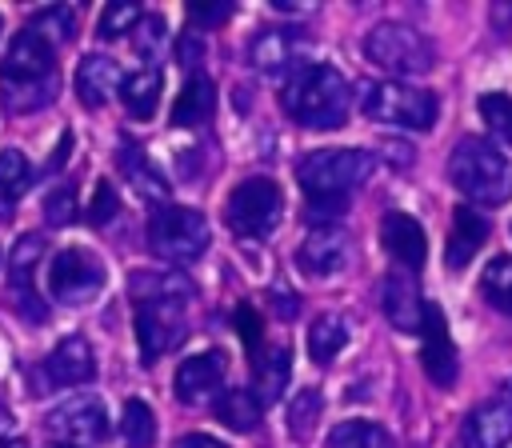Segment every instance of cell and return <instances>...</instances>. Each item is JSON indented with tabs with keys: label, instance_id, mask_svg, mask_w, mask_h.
<instances>
[{
	"label": "cell",
	"instance_id": "3957f363",
	"mask_svg": "<svg viewBox=\"0 0 512 448\" xmlns=\"http://www.w3.org/2000/svg\"><path fill=\"white\" fill-rule=\"evenodd\" d=\"M448 180L456 184V192H464V200H476L488 208H500L512 196V164L496 152V144L480 136L456 140L448 156Z\"/></svg>",
	"mask_w": 512,
	"mask_h": 448
},
{
	"label": "cell",
	"instance_id": "ffe728a7",
	"mask_svg": "<svg viewBox=\"0 0 512 448\" xmlns=\"http://www.w3.org/2000/svg\"><path fill=\"white\" fill-rule=\"evenodd\" d=\"M40 260H44V236H40V232L20 236L16 248H12V256H8V284H12V296H16L32 316H40L36 296H32V276H36Z\"/></svg>",
	"mask_w": 512,
	"mask_h": 448
},
{
	"label": "cell",
	"instance_id": "7bdbcfd3",
	"mask_svg": "<svg viewBox=\"0 0 512 448\" xmlns=\"http://www.w3.org/2000/svg\"><path fill=\"white\" fill-rule=\"evenodd\" d=\"M176 448H228V444H220V440L208 436V432H188V436L176 440Z\"/></svg>",
	"mask_w": 512,
	"mask_h": 448
},
{
	"label": "cell",
	"instance_id": "60d3db41",
	"mask_svg": "<svg viewBox=\"0 0 512 448\" xmlns=\"http://www.w3.org/2000/svg\"><path fill=\"white\" fill-rule=\"evenodd\" d=\"M232 324H236V332H240V340L252 348V352H260V336H264V320L256 316V308L252 304H240L236 312H232Z\"/></svg>",
	"mask_w": 512,
	"mask_h": 448
},
{
	"label": "cell",
	"instance_id": "7dc6e473",
	"mask_svg": "<svg viewBox=\"0 0 512 448\" xmlns=\"http://www.w3.org/2000/svg\"><path fill=\"white\" fill-rule=\"evenodd\" d=\"M4 428H8V408L0 404V432H4Z\"/></svg>",
	"mask_w": 512,
	"mask_h": 448
},
{
	"label": "cell",
	"instance_id": "5bb4252c",
	"mask_svg": "<svg viewBox=\"0 0 512 448\" xmlns=\"http://www.w3.org/2000/svg\"><path fill=\"white\" fill-rule=\"evenodd\" d=\"M348 252H352L348 232L336 228V224H324V228H312V232L300 240V248H296V268L308 272V276H332V272H340V268L348 264Z\"/></svg>",
	"mask_w": 512,
	"mask_h": 448
},
{
	"label": "cell",
	"instance_id": "b9f144b4",
	"mask_svg": "<svg viewBox=\"0 0 512 448\" xmlns=\"http://www.w3.org/2000/svg\"><path fill=\"white\" fill-rule=\"evenodd\" d=\"M188 16L196 20V24H224L228 16H232V4L228 0H192L188 4Z\"/></svg>",
	"mask_w": 512,
	"mask_h": 448
},
{
	"label": "cell",
	"instance_id": "52a82bcc",
	"mask_svg": "<svg viewBox=\"0 0 512 448\" xmlns=\"http://www.w3.org/2000/svg\"><path fill=\"white\" fill-rule=\"evenodd\" d=\"M284 216V192L276 180L268 176H248L232 188L228 204H224V220L236 236H248V240H264L276 232Z\"/></svg>",
	"mask_w": 512,
	"mask_h": 448
},
{
	"label": "cell",
	"instance_id": "f1b7e54d",
	"mask_svg": "<svg viewBox=\"0 0 512 448\" xmlns=\"http://www.w3.org/2000/svg\"><path fill=\"white\" fill-rule=\"evenodd\" d=\"M288 372H292V356L288 348H260L256 352V384H260V400H280L284 396V384H288Z\"/></svg>",
	"mask_w": 512,
	"mask_h": 448
},
{
	"label": "cell",
	"instance_id": "74e56055",
	"mask_svg": "<svg viewBox=\"0 0 512 448\" xmlns=\"http://www.w3.org/2000/svg\"><path fill=\"white\" fill-rule=\"evenodd\" d=\"M44 220H48L52 228H68V224L76 220V192H72L68 184H60V188H52V192L44 196Z\"/></svg>",
	"mask_w": 512,
	"mask_h": 448
},
{
	"label": "cell",
	"instance_id": "8992f818",
	"mask_svg": "<svg viewBox=\"0 0 512 448\" xmlns=\"http://www.w3.org/2000/svg\"><path fill=\"white\" fill-rule=\"evenodd\" d=\"M364 56L376 68H384V72H392L400 80L404 76H420V72H428L436 64V48L428 44V36H420L416 28L396 24V20H384L364 36Z\"/></svg>",
	"mask_w": 512,
	"mask_h": 448
},
{
	"label": "cell",
	"instance_id": "f546056e",
	"mask_svg": "<svg viewBox=\"0 0 512 448\" xmlns=\"http://www.w3.org/2000/svg\"><path fill=\"white\" fill-rule=\"evenodd\" d=\"M120 436H124V448H152V444H156V412H152L140 396L124 400Z\"/></svg>",
	"mask_w": 512,
	"mask_h": 448
},
{
	"label": "cell",
	"instance_id": "44dd1931",
	"mask_svg": "<svg viewBox=\"0 0 512 448\" xmlns=\"http://www.w3.org/2000/svg\"><path fill=\"white\" fill-rule=\"evenodd\" d=\"M292 60H296V36H292V28H264L248 44V64L256 72H264V76L288 72Z\"/></svg>",
	"mask_w": 512,
	"mask_h": 448
},
{
	"label": "cell",
	"instance_id": "7a4b0ae2",
	"mask_svg": "<svg viewBox=\"0 0 512 448\" xmlns=\"http://www.w3.org/2000/svg\"><path fill=\"white\" fill-rule=\"evenodd\" d=\"M352 92L332 64H296L284 84V112L304 128H340L348 120Z\"/></svg>",
	"mask_w": 512,
	"mask_h": 448
},
{
	"label": "cell",
	"instance_id": "d6a6232c",
	"mask_svg": "<svg viewBox=\"0 0 512 448\" xmlns=\"http://www.w3.org/2000/svg\"><path fill=\"white\" fill-rule=\"evenodd\" d=\"M480 292L492 308L512 316V256H492L480 272Z\"/></svg>",
	"mask_w": 512,
	"mask_h": 448
},
{
	"label": "cell",
	"instance_id": "4fadbf2b",
	"mask_svg": "<svg viewBox=\"0 0 512 448\" xmlns=\"http://www.w3.org/2000/svg\"><path fill=\"white\" fill-rule=\"evenodd\" d=\"M224 372H228V360L224 352H196L188 360H180L176 368V380H172V392L180 404H208L220 396V384H224Z\"/></svg>",
	"mask_w": 512,
	"mask_h": 448
},
{
	"label": "cell",
	"instance_id": "ee69618b",
	"mask_svg": "<svg viewBox=\"0 0 512 448\" xmlns=\"http://www.w3.org/2000/svg\"><path fill=\"white\" fill-rule=\"evenodd\" d=\"M68 148H72V136L64 132V136H60V144H56V152H52V160H48V168H52V172H56V168H64V156H68Z\"/></svg>",
	"mask_w": 512,
	"mask_h": 448
},
{
	"label": "cell",
	"instance_id": "484cf974",
	"mask_svg": "<svg viewBox=\"0 0 512 448\" xmlns=\"http://www.w3.org/2000/svg\"><path fill=\"white\" fill-rule=\"evenodd\" d=\"M128 288L140 304H152V300H188L192 296V280L180 276V272H132L128 276Z\"/></svg>",
	"mask_w": 512,
	"mask_h": 448
},
{
	"label": "cell",
	"instance_id": "ab89813d",
	"mask_svg": "<svg viewBox=\"0 0 512 448\" xmlns=\"http://www.w3.org/2000/svg\"><path fill=\"white\" fill-rule=\"evenodd\" d=\"M164 40H168L164 20H160V16H144L140 28H136V52H140L144 60H152V56L164 48Z\"/></svg>",
	"mask_w": 512,
	"mask_h": 448
},
{
	"label": "cell",
	"instance_id": "4dcf8cb0",
	"mask_svg": "<svg viewBox=\"0 0 512 448\" xmlns=\"http://www.w3.org/2000/svg\"><path fill=\"white\" fill-rule=\"evenodd\" d=\"M32 184V164L20 148H4L0 152V208H12Z\"/></svg>",
	"mask_w": 512,
	"mask_h": 448
},
{
	"label": "cell",
	"instance_id": "4316f807",
	"mask_svg": "<svg viewBox=\"0 0 512 448\" xmlns=\"http://www.w3.org/2000/svg\"><path fill=\"white\" fill-rule=\"evenodd\" d=\"M260 416H264V400L248 388H232L216 400V420L232 432H252L260 424Z\"/></svg>",
	"mask_w": 512,
	"mask_h": 448
},
{
	"label": "cell",
	"instance_id": "d4e9b609",
	"mask_svg": "<svg viewBox=\"0 0 512 448\" xmlns=\"http://www.w3.org/2000/svg\"><path fill=\"white\" fill-rule=\"evenodd\" d=\"M160 68H140V72H132L128 80H124V88H120V100H124V108H128V116L132 120H152V112H156V104H160Z\"/></svg>",
	"mask_w": 512,
	"mask_h": 448
},
{
	"label": "cell",
	"instance_id": "836d02e7",
	"mask_svg": "<svg viewBox=\"0 0 512 448\" xmlns=\"http://www.w3.org/2000/svg\"><path fill=\"white\" fill-rule=\"evenodd\" d=\"M328 448H392V436L372 420H344L328 432Z\"/></svg>",
	"mask_w": 512,
	"mask_h": 448
},
{
	"label": "cell",
	"instance_id": "cb8c5ba5",
	"mask_svg": "<svg viewBox=\"0 0 512 448\" xmlns=\"http://www.w3.org/2000/svg\"><path fill=\"white\" fill-rule=\"evenodd\" d=\"M120 168H124V176H128V184L136 188L140 200L160 204V200L168 196V180H164V172H160V168L152 164V156L140 152L136 144H124V152H120Z\"/></svg>",
	"mask_w": 512,
	"mask_h": 448
},
{
	"label": "cell",
	"instance_id": "bcb514c9",
	"mask_svg": "<svg viewBox=\"0 0 512 448\" xmlns=\"http://www.w3.org/2000/svg\"><path fill=\"white\" fill-rule=\"evenodd\" d=\"M0 448H28L24 440H0Z\"/></svg>",
	"mask_w": 512,
	"mask_h": 448
},
{
	"label": "cell",
	"instance_id": "2e32d148",
	"mask_svg": "<svg viewBox=\"0 0 512 448\" xmlns=\"http://www.w3.org/2000/svg\"><path fill=\"white\" fill-rule=\"evenodd\" d=\"M92 372H96V356L84 336H64L44 360V376L52 384H88Z\"/></svg>",
	"mask_w": 512,
	"mask_h": 448
},
{
	"label": "cell",
	"instance_id": "9c48e42d",
	"mask_svg": "<svg viewBox=\"0 0 512 448\" xmlns=\"http://www.w3.org/2000/svg\"><path fill=\"white\" fill-rule=\"evenodd\" d=\"M104 288V264L92 248H64L52 256L48 264V292L68 304V308H80L88 300H96Z\"/></svg>",
	"mask_w": 512,
	"mask_h": 448
},
{
	"label": "cell",
	"instance_id": "7c38bea8",
	"mask_svg": "<svg viewBox=\"0 0 512 448\" xmlns=\"http://www.w3.org/2000/svg\"><path fill=\"white\" fill-rule=\"evenodd\" d=\"M420 364L428 372L432 384L440 388H452L456 384V372H460V356H456V344L448 336V320L440 312V304H424V320H420Z\"/></svg>",
	"mask_w": 512,
	"mask_h": 448
},
{
	"label": "cell",
	"instance_id": "d590c367",
	"mask_svg": "<svg viewBox=\"0 0 512 448\" xmlns=\"http://www.w3.org/2000/svg\"><path fill=\"white\" fill-rule=\"evenodd\" d=\"M480 120H484L504 144H512V96H504V92H484V96H480Z\"/></svg>",
	"mask_w": 512,
	"mask_h": 448
},
{
	"label": "cell",
	"instance_id": "d6986e66",
	"mask_svg": "<svg viewBox=\"0 0 512 448\" xmlns=\"http://www.w3.org/2000/svg\"><path fill=\"white\" fill-rule=\"evenodd\" d=\"M484 240H488V220L480 212H472V208L460 204L452 212V232H448V244H444V264L452 272H460L484 248Z\"/></svg>",
	"mask_w": 512,
	"mask_h": 448
},
{
	"label": "cell",
	"instance_id": "1f68e13d",
	"mask_svg": "<svg viewBox=\"0 0 512 448\" xmlns=\"http://www.w3.org/2000/svg\"><path fill=\"white\" fill-rule=\"evenodd\" d=\"M28 28H32L40 40H48V44H68V40L76 36V8H72V4H48V8H36Z\"/></svg>",
	"mask_w": 512,
	"mask_h": 448
},
{
	"label": "cell",
	"instance_id": "8d00e7d4",
	"mask_svg": "<svg viewBox=\"0 0 512 448\" xmlns=\"http://www.w3.org/2000/svg\"><path fill=\"white\" fill-rule=\"evenodd\" d=\"M316 416H320V392L316 388H304L292 400V408H288V432L292 436H308L312 424H316Z\"/></svg>",
	"mask_w": 512,
	"mask_h": 448
},
{
	"label": "cell",
	"instance_id": "f35d334b",
	"mask_svg": "<svg viewBox=\"0 0 512 448\" xmlns=\"http://www.w3.org/2000/svg\"><path fill=\"white\" fill-rule=\"evenodd\" d=\"M116 212H120V196H116V188H112L108 180H96V192H92V204H88L84 220L100 228V224H108Z\"/></svg>",
	"mask_w": 512,
	"mask_h": 448
},
{
	"label": "cell",
	"instance_id": "83f0119b",
	"mask_svg": "<svg viewBox=\"0 0 512 448\" xmlns=\"http://www.w3.org/2000/svg\"><path fill=\"white\" fill-rule=\"evenodd\" d=\"M344 344H348V324H344V316L324 312V316L312 320V328H308V352H312L316 364L336 360V356L344 352Z\"/></svg>",
	"mask_w": 512,
	"mask_h": 448
},
{
	"label": "cell",
	"instance_id": "6da1fadb",
	"mask_svg": "<svg viewBox=\"0 0 512 448\" xmlns=\"http://www.w3.org/2000/svg\"><path fill=\"white\" fill-rule=\"evenodd\" d=\"M56 56L52 44L40 40L32 28L16 32V40L4 52L0 64V100L8 112H36L44 104H52L56 96Z\"/></svg>",
	"mask_w": 512,
	"mask_h": 448
},
{
	"label": "cell",
	"instance_id": "277c9868",
	"mask_svg": "<svg viewBox=\"0 0 512 448\" xmlns=\"http://www.w3.org/2000/svg\"><path fill=\"white\" fill-rule=\"evenodd\" d=\"M372 164L364 148H316L296 164V180L308 200H344L348 188L372 176Z\"/></svg>",
	"mask_w": 512,
	"mask_h": 448
},
{
	"label": "cell",
	"instance_id": "30bf717a",
	"mask_svg": "<svg viewBox=\"0 0 512 448\" xmlns=\"http://www.w3.org/2000/svg\"><path fill=\"white\" fill-rule=\"evenodd\" d=\"M188 332L184 320V300H152L136 308V340H140V360L156 364L168 348H176Z\"/></svg>",
	"mask_w": 512,
	"mask_h": 448
},
{
	"label": "cell",
	"instance_id": "f6af8a7d",
	"mask_svg": "<svg viewBox=\"0 0 512 448\" xmlns=\"http://www.w3.org/2000/svg\"><path fill=\"white\" fill-rule=\"evenodd\" d=\"M492 20H496V28L504 32V28H508V20H512V8H504V4H496V8H492Z\"/></svg>",
	"mask_w": 512,
	"mask_h": 448
},
{
	"label": "cell",
	"instance_id": "5b68a950",
	"mask_svg": "<svg viewBox=\"0 0 512 448\" xmlns=\"http://www.w3.org/2000/svg\"><path fill=\"white\" fill-rule=\"evenodd\" d=\"M360 108L368 120H380V124H396V128H412V132H424L436 124V96L424 92V88H412L404 80H376V84H364L360 92Z\"/></svg>",
	"mask_w": 512,
	"mask_h": 448
},
{
	"label": "cell",
	"instance_id": "ba28073f",
	"mask_svg": "<svg viewBox=\"0 0 512 448\" xmlns=\"http://www.w3.org/2000/svg\"><path fill=\"white\" fill-rule=\"evenodd\" d=\"M208 220L196 212V208H180V204H168L152 216L148 224V244L156 256H164L168 264H188L196 256L208 252Z\"/></svg>",
	"mask_w": 512,
	"mask_h": 448
},
{
	"label": "cell",
	"instance_id": "7402d4cb",
	"mask_svg": "<svg viewBox=\"0 0 512 448\" xmlns=\"http://www.w3.org/2000/svg\"><path fill=\"white\" fill-rule=\"evenodd\" d=\"M380 300H384V316L392 320V328H400V332H420L424 300L416 296V288H412V280H408V276H400V272L384 276Z\"/></svg>",
	"mask_w": 512,
	"mask_h": 448
},
{
	"label": "cell",
	"instance_id": "9a60e30c",
	"mask_svg": "<svg viewBox=\"0 0 512 448\" xmlns=\"http://www.w3.org/2000/svg\"><path fill=\"white\" fill-rule=\"evenodd\" d=\"M380 244L384 252L408 268V272H420L424 268V256H428V240H424V228L408 216V212H388L384 224H380Z\"/></svg>",
	"mask_w": 512,
	"mask_h": 448
},
{
	"label": "cell",
	"instance_id": "603a6c76",
	"mask_svg": "<svg viewBox=\"0 0 512 448\" xmlns=\"http://www.w3.org/2000/svg\"><path fill=\"white\" fill-rule=\"evenodd\" d=\"M212 108H216V88H212L208 76L196 72V76L184 80V88L172 104V128H196L212 116Z\"/></svg>",
	"mask_w": 512,
	"mask_h": 448
},
{
	"label": "cell",
	"instance_id": "ac0fdd59",
	"mask_svg": "<svg viewBox=\"0 0 512 448\" xmlns=\"http://www.w3.org/2000/svg\"><path fill=\"white\" fill-rule=\"evenodd\" d=\"M512 444V404H480L464 424V448H508Z\"/></svg>",
	"mask_w": 512,
	"mask_h": 448
},
{
	"label": "cell",
	"instance_id": "e575fe53",
	"mask_svg": "<svg viewBox=\"0 0 512 448\" xmlns=\"http://www.w3.org/2000/svg\"><path fill=\"white\" fill-rule=\"evenodd\" d=\"M144 20V8L132 4V0H112L104 12H100V24H96V36L100 40H120L128 32H136Z\"/></svg>",
	"mask_w": 512,
	"mask_h": 448
},
{
	"label": "cell",
	"instance_id": "c3c4849f",
	"mask_svg": "<svg viewBox=\"0 0 512 448\" xmlns=\"http://www.w3.org/2000/svg\"><path fill=\"white\" fill-rule=\"evenodd\" d=\"M68 448H72V444H68Z\"/></svg>",
	"mask_w": 512,
	"mask_h": 448
},
{
	"label": "cell",
	"instance_id": "8fae6325",
	"mask_svg": "<svg viewBox=\"0 0 512 448\" xmlns=\"http://www.w3.org/2000/svg\"><path fill=\"white\" fill-rule=\"evenodd\" d=\"M48 432L72 448H88V444H100L108 436V412H104V400L92 396V392H80L72 400H64L60 408H52L48 416Z\"/></svg>",
	"mask_w": 512,
	"mask_h": 448
},
{
	"label": "cell",
	"instance_id": "e0dca14e",
	"mask_svg": "<svg viewBox=\"0 0 512 448\" xmlns=\"http://www.w3.org/2000/svg\"><path fill=\"white\" fill-rule=\"evenodd\" d=\"M120 88H124V72H120L116 60H108V56H100V52H92V56L80 60V68H76V96H80L88 108L108 104Z\"/></svg>",
	"mask_w": 512,
	"mask_h": 448
}]
</instances>
